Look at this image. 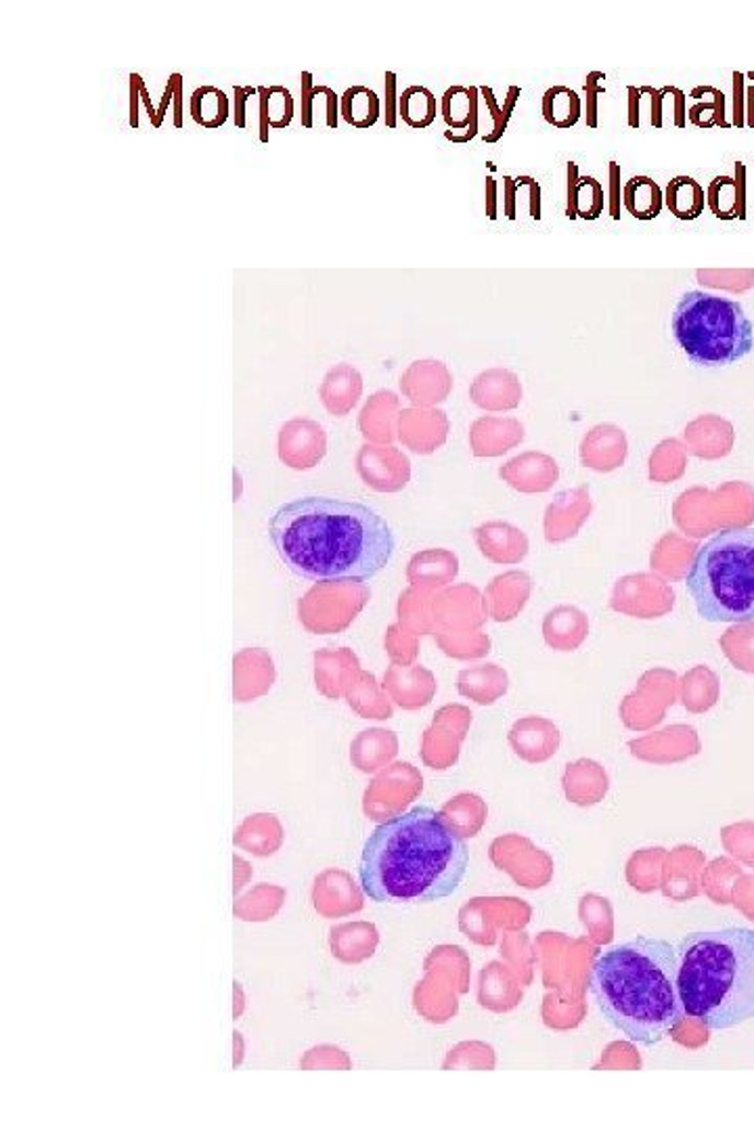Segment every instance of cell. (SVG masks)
Wrapping results in <instances>:
<instances>
[{
  "mask_svg": "<svg viewBox=\"0 0 754 1131\" xmlns=\"http://www.w3.org/2000/svg\"><path fill=\"white\" fill-rule=\"evenodd\" d=\"M269 537L283 564L310 581H367L395 553L388 522L369 505L330 496H302L282 505Z\"/></svg>",
  "mask_w": 754,
  "mask_h": 1131,
  "instance_id": "1",
  "label": "cell"
},
{
  "mask_svg": "<svg viewBox=\"0 0 754 1131\" xmlns=\"http://www.w3.org/2000/svg\"><path fill=\"white\" fill-rule=\"evenodd\" d=\"M470 868V848L432 807H413L377 825L358 866L377 903H432L453 895Z\"/></svg>",
  "mask_w": 754,
  "mask_h": 1131,
  "instance_id": "2",
  "label": "cell"
},
{
  "mask_svg": "<svg viewBox=\"0 0 754 1131\" xmlns=\"http://www.w3.org/2000/svg\"><path fill=\"white\" fill-rule=\"evenodd\" d=\"M677 970V945L639 935L597 956L591 968V995L616 1031L652 1048L687 1018Z\"/></svg>",
  "mask_w": 754,
  "mask_h": 1131,
  "instance_id": "3",
  "label": "cell"
},
{
  "mask_svg": "<svg viewBox=\"0 0 754 1131\" xmlns=\"http://www.w3.org/2000/svg\"><path fill=\"white\" fill-rule=\"evenodd\" d=\"M685 1014L726 1031L754 1018V930L726 926L689 933L677 945Z\"/></svg>",
  "mask_w": 754,
  "mask_h": 1131,
  "instance_id": "4",
  "label": "cell"
},
{
  "mask_svg": "<svg viewBox=\"0 0 754 1131\" xmlns=\"http://www.w3.org/2000/svg\"><path fill=\"white\" fill-rule=\"evenodd\" d=\"M685 585L708 622L754 620V528H726L705 542Z\"/></svg>",
  "mask_w": 754,
  "mask_h": 1131,
  "instance_id": "5",
  "label": "cell"
},
{
  "mask_svg": "<svg viewBox=\"0 0 754 1131\" xmlns=\"http://www.w3.org/2000/svg\"><path fill=\"white\" fill-rule=\"evenodd\" d=\"M673 335L687 358L700 367H726L753 351L754 330L735 300L687 292L673 315Z\"/></svg>",
  "mask_w": 754,
  "mask_h": 1131,
  "instance_id": "6",
  "label": "cell"
},
{
  "mask_svg": "<svg viewBox=\"0 0 754 1131\" xmlns=\"http://www.w3.org/2000/svg\"><path fill=\"white\" fill-rule=\"evenodd\" d=\"M277 447L283 466L292 470H312L328 453V434L323 425L296 418L282 425Z\"/></svg>",
  "mask_w": 754,
  "mask_h": 1131,
  "instance_id": "7",
  "label": "cell"
},
{
  "mask_svg": "<svg viewBox=\"0 0 754 1131\" xmlns=\"http://www.w3.org/2000/svg\"><path fill=\"white\" fill-rule=\"evenodd\" d=\"M356 470L377 491H397L409 480V459L397 448L365 445L356 455Z\"/></svg>",
  "mask_w": 754,
  "mask_h": 1131,
  "instance_id": "8",
  "label": "cell"
},
{
  "mask_svg": "<svg viewBox=\"0 0 754 1131\" xmlns=\"http://www.w3.org/2000/svg\"><path fill=\"white\" fill-rule=\"evenodd\" d=\"M478 101H480V87H461L455 84L443 94L441 99V114L453 130L461 133H445L447 141L466 145L476 139L480 128V114H478Z\"/></svg>",
  "mask_w": 754,
  "mask_h": 1131,
  "instance_id": "9",
  "label": "cell"
},
{
  "mask_svg": "<svg viewBox=\"0 0 754 1131\" xmlns=\"http://www.w3.org/2000/svg\"><path fill=\"white\" fill-rule=\"evenodd\" d=\"M448 422L443 411L407 409L401 413L399 436L402 445L415 453H432L447 438Z\"/></svg>",
  "mask_w": 754,
  "mask_h": 1131,
  "instance_id": "10",
  "label": "cell"
},
{
  "mask_svg": "<svg viewBox=\"0 0 754 1131\" xmlns=\"http://www.w3.org/2000/svg\"><path fill=\"white\" fill-rule=\"evenodd\" d=\"M453 379L447 367L438 361H418L402 376V395L415 404L443 402L450 392Z\"/></svg>",
  "mask_w": 754,
  "mask_h": 1131,
  "instance_id": "11",
  "label": "cell"
},
{
  "mask_svg": "<svg viewBox=\"0 0 754 1131\" xmlns=\"http://www.w3.org/2000/svg\"><path fill=\"white\" fill-rule=\"evenodd\" d=\"M363 395V377L353 365H335L319 386V399L335 418H346Z\"/></svg>",
  "mask_w": 754,
  "mask_h": 1131,
  "instance_id": "12",
  "label": "cell"
},
{
  "mask_svg": "<svg viewBox=\"0 0 754 1131\" xmlns=\"http://www.w3.org/2000/svg\"><path fill=\"white\" fill-rule=\"evenodd\" d=\"M566 174H568L566 216L583 218V220H597L604 214V206H606L602 183L593 176H583L579 172V165L574 162L566 164Z\"/></svg>",
  "mask_w": 754,
  "mask_h": 1131,
  "instance_id": "13",
  "label": "cell"
},
{
  "mask_svg": "<svg viewBox=\"0 0 754 1131\" xmlns=\"http://www.w3.org/2000/svg\"><path fill=\"white\" fill-rule=\"evenodd\" d=\"M707 204L721 220L746 218V168L735 164V179L717 176L707 188Z\"/></svg>",
  "mask_w": 754,
  "mask_h": 1131,
  "instance_id": "14",
  "label": "cell"
},
{
  "mask_svg": "<svg viewBox=\"0 0 754 1131\" xmlns=\"http://www.w3.org/2000/svg\"><path fill=\"white\" fill-rule=\"evenodd\" d=\"M518 377L510 372L491 369L484 372L473 379L470 397L482 409L501 411V409H514L519 402Z\"/></svg>",
  "mask_w": 754,
  "mask_h": 1131,
  "instance_id": "15",
  "label": "cell"
},
{
  "mask_svg": "<svg viewBox=\"0 0 754 1131\" xmlns=\"http://www.w3.org/2000/svg\"><path fill=\"white\" fill-rule=\"evenodd\" d=\"M399 413V399L381 390L374 395L361 411L358 427L367 441L374 443H390L395 438V418Z\"/></svg>",
  "mask_w": 754,
  "mask_h": 1131,
  "instance_id": "16",
  "label": "cell"
},
{
  "mask_svg": "<svg viewBox=\"0 0 754 1131\" xmlns=\"http://www.w3.org/2000/svg\"><path fill=\"white\" fill-rule=\"evenodd\" d=\"M381 105L384 103L374 89L356 84L340 96V116L353 128L369 130L381 118Z\"/></svg>",
  "mask_w": 754,
  "mask_h": 1131,
  "instance_id": "17",
  "label": "cell"
},
{
  "mask_svg": "<svg viewBox=\"0 0 754 1131\" xmlns=\"http://www.w3.org/2000/svg\"><path fill=\"white\" fill-rule=\"evenodd\" d=\"M471 447L476 455H499L522 438V425L512 420H478L471 425Z\"/></svg>",
  "mask_w": 754,
  "mask_h": 1131,
  "instance_id": "18",
  "label": "cell"
},
{
  "mask_svg": "<svg viewBox=\"0 0 754 1131\" xmlns=\"http://www.w3.org/2000/svg\"><path fill=\"white\" fill-rule=\"evenodd\" d=\"M622 206L637 220H654L662 213L664 193L654 179L637 174L622 187Z\"/></svg>",
  "mask_w": 754,
  "mask_h": 1131,
  "instance_id": "19",
  "label": "cell"
},
{
  "mask_svg": "<svg viewBox=\"0 0 754 1131\" xmlns=\"http://www.w3.org/2000/svg\"><path fill=\"white\" fill-rule=\"evenodd\" d=\"M188 112L195 124L208 130H216L225 126V122L231 116V99L222 89L206 84L195 89L191 94Z\"/></svg>",
  "mask_w": 754,
  "mask_h": 1131,
  "instance_id": "20",
  "label": "cell"
},
{
  "mask_svg": "<svg viewBox=\"0 0 754 1131\" xmlns=\"http://www.w3.org/2000/svg\"><path fill=\"white\" fill-rule=\"evenodd\" d=\"M542 118L560 130H570L583 118V99L570 87L558 84L547 89L541 101Z\"/></svg>",
  "mask_w": 754,
  "mask_h": 1131,
  "instance_id": "21",
  "label": "cell"
},
{
  "mask_svg": "<svg viewBox=\"0 0 754 1131\" xmlns=\"http://www.w3.org/2000/svg\"><path fill=\"white\" fill-rule=\"evenodd\" d=\"M625 453H627L625 434L614 425L595 427L583 443L585 461H590L593 468H599V470H602V464H606V470L620 464L625 459Z\"/></svg>",
  "mask_w": 754,
  "mask_h": 1131,
  "instance_id": "22",
  "label": "cell"
},
{
  "mask_svg": "<svg viewBox=\"0 0 754 1131\" xmlns=\"http://www.w3.org/2000/svg\"><path fill=\"white\" fill-rule=\"evenodd\" d=\"M707 193L705 187L692 176H675L669 181L664 191V204L671 214L679 220H696L705 213Z\"/></svg>",
  "mask_w": 754,
  "mask_h": 1131,
  "instance_id": "23",
  "label": "cell"
},
{
  "mask_svg": "<svg viewBox=\"0 0 754 1131\" xmlns=\"http://www.w3.org/2000/svg\"><path fill=\"white\" fill-rule=\"evenodd\" d=\"M438 112H441V103L436 101V94L422 84H413V87L404 89L399 96V116L407 126H411L415 130L432 126Z\"/></svg>",
  "mask_w": 754,
  "mask_h": 1131,
  "instance_id": "24",
  "label": "cell"
},
{
  "mask_svg": "<svg viewBox=\"0 0 754 1131\" xmlns=\"http://www.w3.org/2000/svg\"><path fill=\"white\" fill-rule=\"evenodd\" d=\"M519 93H522V91H519V87L512 84V87L507 89V94H505L503 105H499V103H496L495 91H493L491 87H480V96L484 99L487 110H489V114H491V118H493V130H491L489 135H484V142H496L503 139V135H505V130H507V126H510L512 114H514V110H516V105H518Z\"/></svg>",
  "mask_w": 754,
  "mask_h": 1131,
  "instance_id": "25",
  "label": "cell"
},
{
  "mask_svg": "<svg viewBox=\"0 0 754 1131\" xmlns=\"http://www.w3.org/2000/svg\"><path fill=\"white\" fill-rule=\"evenodd\" d=\"M696 279L710 289L742 294L754 287V269H698Z\"/></svg>",
  "mask_w": 754,
  "mask_h": 1131,
  "instance_id": "26",
  "label": "cell"
},
{
  "mask_svg": "<svg viewBox=\"0 0 754 1131\" xmlns=\"http://www.w3.org/2000/svg\"><path fill=\"white\" fill-rule=\"evenodd\" d=\"M294 110H296V101L292 93L282 87V84H275V87H269V118H271V128L275 130H283L292 124L294 119Z\"/></svg>",
  "mask_w": 754,
  "mask_h": 1131,
  "instance_id": "27",
  "label": "cell"
},
{
  "mask_svg": "<svg viewBox=\"0 0 754 1131\" xmlns=\"http://www.w3.org/2000/svg\"><path fill=\"white\" fill-rule=\"evenodd\" d=\"M602 80H606L604 71H590L585 78V84H583V91H585L583 114H585L590 128H597V118H599L597 101H599V94L606 93V89L602 87Z\"/></svg>",
  "mask_w": 754,
  "mask_h": 1131,
  "instance_id": "28",
  "label": "cell"
},
{
  "mask_svg": "<svg viewBox=\"0 0 754 1131\" xmlns=\"http://www.w3.org/2000/svg\"><path fill=\"white\" fill-rule=\"evenodd\" d=\"M384 105H381V112H384V119H386V126L388 128H397L399 124V76L395 71H386L384 76Z\"/></svg>",
  "mask_w": 754,
  "mask_h": 1131,
  "instance_id": "29",
  "label": "cell"
},
{
  "mask_svg": "<svg viewBox=\"0 0 754 1131\" xmlns=\"http://www.w3.org/2000/svg\"><path fill=\"white\" fill-rule=\"evenodd\" d=\"M128 84H130V89H128V94H130L128 124H130V128L139 130V103H142V89H145L147 84H145V78H142L141 73H135V71L130 73Z\"/></svg>",
  "mask_w": 754,
  "mask_h": 1131,
  "instance_id": "30",
  "label": "cell"
},
{
  "mask_svg": "<svg viewBox=\"0 0 754 1131\" xmlns=\"http://www.w3.org/2000/svg\"><path fill=\"white\" fill-rule=\"evenodd\" d=\"M300 91H302V99H300V105H302V126L305 128H312V103H315V96L319 94L315 93V82H312V73L310 71H302L300 73Z\"/></svg>",
  "mask_w": 754,
  "mask_h": 1131,
  "instance_id": "31",
  "label": "cell"
},
{
  "mask_svg": "<svg viewBox=\"0 0 754 1131\" xmlns=\"http://www.w3.org/2000/svg\"><path fill=\"white\" fill-rule=\"evenodd\" d=\"M608 179H610V191H608V210L613 220H620V206H622V188H620V164L610 162L608 164Z\"/></svg>",
  "mask_w": 754,
  "mask_h": 1131,
  "instance_id": "32",
  "label": "cell"
},
{
  "mask_svg": "<svg viewBox=\"0 0 754 1131\" xmlns=\"http://www.w3.org/2000/svg\"><path fill=\"white\" fill-rule=\"evenodd\" d=\"M252 94H259V89L254 87H233V118H236L237 128H245L248 119H245V110H248V99Z\"/></svg>",
  "mask_w": 754,
  "mask_h": 1131,
  "instance_id": "33",
  "label": "cell"
},
{
  "mask_svg": "<svg viewBox=\"0 0 754 1131\" xmlns=\"http://www.w3.org/2000/svg\"><path fill=\"white\" fill-rule=\"evenodd\" d=\"M518 187L528 188V210L535 220H541V185L533 176H518Z\"/></svg>",
  "mask_w": 754,
  "mask_h": 1131,
  "instance_id": "34",
  "label": "cell"
},
{
  "mask_svg": "<svg viewBox=\"0 0 754 1131\" xmlns=\"http://www.w3.org/2000/svg\"><path fill=\"white\" fill-rule=\"evenodd\" d=\"M744 110V73L733 71V124L742 128L746 124Z\"/></svg>",
  "mask_w": 754,
  "mask_h": 1131,
  "instance_id": "35",
  "label": "cell"
},
{
  "mask_svg": "<svg viewBox=\"0 0 754 1131\" xmlns=\"http://www.w3.org/2000/svg\"><path fill=\"white\" fill-rule=\"evenodd\" d=\"M639 91H641V94H650L652 96V126L654 128H662V124H664V101L669 96L666 87H662V89L641 87Z\"/></svg>",
  "mask_w": 754,
  "mask_h": 1131,
  "instance_id": "36",
  "label": "cell"
},
{
  "mask_svg": "<svg viewBox=\"0 0 754 1131\" xmlns=\"http://www.w3.org/2000/svg\"><path fill=\"white\" fill-rule=\"evenodd\" d=\"M518 183L516 179L512 176H503V214L510 218V220H516L518 210H516V197H518Z\"/></svg>",
  "mask_w": 754,
  "mask_h": 1131,
  "instance_id": "37",
  "label": "cell"
},
{
  "mask_svg": "<svg viewBox=\"0 0 754 1131\" xmlns=\"http://www.w3.org/2000/svg\"><path fill=\"white\" fill-rule=\"evenodd\" d=\"M260 99V142H269L271 118H269V87H256Z\"/></svg>",
  "mask_w": 754,
  "mask_h": 1131,
  "instance_id": "38",
  "label": "cell"
},
{
  "mask_svg": "<svg viewBox=\"0 0 754 1131\" xmlns=\"http://www.w3.org/2000/svg\"><path fill=\"white\" fill-rule=\"evenodd\" d=\"M671 89V99H673V122L677 128H684L687 124V101H685V93L677 87H669Z\"/></svg>",
  "mask_w": 754,
  "mask_h": 1131,
  "instance_id": "39",
  "label": "cell"
},
{
  "mask_svg": "<svg viewBox=\"0 0 754 1131\" xmlns=\"http://www.w3.org/2000/svg\"><path fill=\"white\" fill-rule=\"evenodd\" d=\"M319 93L325 96V105H328V126L330 128H338V118H340V96L335 94V91L331 87H317Z\"/></svg>",
  "mask_w": 754,
  "mask_h": 1131,
  "instance_id": "40",
  "label": "cell"
},
{
  "mask_svg": "<svg viewBox=\"0 0 754 1131\" xmlns=\"http://www.w3.org/2000/svg\"><path fill=\"white\" fill-rule=\"evenodd\" d=\"M499 197V185H496L493 176H487V183H484V208H487V216L491 220H496L499 216V206H496V199Z\"/></svg>",
  "mask_w": 754,
  "mask_h": 1131,
  "instance_id": "41",
  "label": "cell"
},
{
  "mask_svg": "<svg viewBox=\"0 0 754 1131\" xmlns=\"http://www.w3.org/2000/svg\"><path fill=\"white\" fill-rule=\"evenodd\" d=\"M627 96H629V105H627V122L631 128L639 130V103H641V91L637 87H627Z\"/></svg>",
  "mask_w": 754,
  "mask_h": 1131,
  "instance_id": "42",
  "label": "cell"
},
{
  "mask_svg": "<svg viewBox=\"0 0 754 1131\" xmlns=\"http://www.w3.org/2000/svg\"><path fill=\"white\" fill-rule=\"evenodd\" d=\"M746 99H749V107H746V116H749V126H754V87L753 89H749V93H746Z\"/></svg>",
  "mask_w": 754,
  "mask_h": 1131,
  "instance_id": "43",
  "label": "cell"
}]
</instances>
